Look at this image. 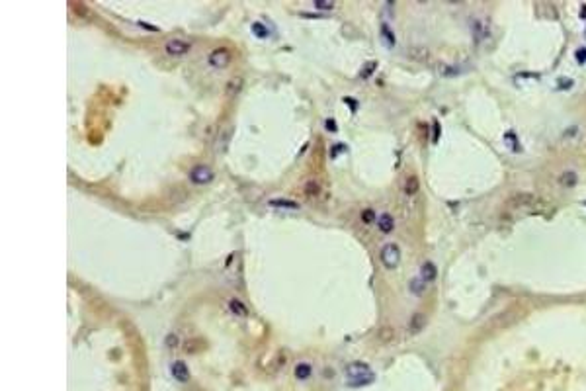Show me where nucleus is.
Instances as JSON below:
<instances>
[{
    "instance_id": "f257e3e1",
    "label": "nucleus",
    "mask_w": 586,
    "mask_h": 391,
    "mask_svg": "<svg viewBox=\"0 0 586 391\" xmlns=\"http://www.w3.org/2000/svg\"><path fill=\"white\" fill-rule=\"evenodd\" d=\"M373 379L375 373L366 362H352L344 368V381L348 387H366Z\"/></svg>"
},
{
    "instance_id": "f03ea898",
    "label": "nucleus",
    "mask_w": 586,
    "mask_h": 391,
    "mask_svg": "<svg viewBox=\"0 0 586 391\" xmlns=\"http://www.w3.org/2000/svg\"><path fill=\"white\" fill-rule=\"evenodd\" d=\"M379 258H381V262H383L385 268H389V270L397 268L399 262H401V248H399V244L385 242L381 246V250H379Z\"/></svg>"
},
{
    "instance_id": "7ed1b4c3",
    "label": "nucleus",
    "mask_w": 586,
    "mask_h": 391,
    "mask_svg": "<svg viewBox=\"0 0 586 391\" xmlns=\"http://www.w3.org/2000/svg\"><path fill=\"white\" fill-rule=\"evenodd\" d=\"M192 47H194L192 41L182 39V37H172V39H168V41L165 43V51H166L170 57H182V55L190 53Z\"/></svg>"
},
{
    "instance_id": "20e7f679",
    "label": "nucleus",
    "mask_w": 586,
    "mask_h": 391,
    "mask_svg": "<svg viewBox=\"0 0 586 391\" xmlns=\"http://www.w3.org/2000/svg\"><path fill=\"white\" fill-rule=\"evenodd\" d=\"M213 178H215V172H213V168L207 167V165H196V167L190 170V180H192L194 184H198V186H205V184H209Z\"/></svg>"
},
{
    "instance_id": "39448f33",
    "label": "nucleus",
    "mask_w": 586,
    "mask_h": 391,
    "mask_svg": "<svg viewBox=\"0 0 586 391\" xmlns=\"http://www.w3.org/2000/svg\"><path fill=\"white\" fill-rule=\"evenodd\" d=\"M207 63L213 69H223L231 63V51L227 47H215L209 55H207Z\"/></svg>"
},
{
    "instance_id": "423d86ee",
    "label": "nucleus",
    "mask_w": 586,
    "mask_h": 391,
    "mask_svg": "<svg viewBox=\"0 0 586 391\" xmlns=\"http://www.w3.org/2000/svg\"><path fill=\"white\" fill-rule=\"evenodd\" d=\"M489 36H491V26H489V22H487V20H481V18L473 20V37H475V41H477V43H483L485 39H489Z\"/></svg>"
},
{
    "instance_id": "0eeeda50",
    "label": "nucleus",
    "mask_w": 586,
    "mask_h": 391,
    "mask_svg": "<svg viewBox=\"0 0 586 391\" xmlns=\"http://www.w3.org/2000/svg\"><path fill=\"white\" fill-rule=\"evenodd\" d=\"M535 202H537V198L531 192H518V194L510 196V200H508V204L514 205V207H530Z\"/></svg>"
},
{
    "instance_id": "6e6552de",
    "label": "nucleus",
    "mask_w": 586,
    "mask_h": 391,
    "mask_svg": "<svg viewBox=\"0 0 586 391\" xmlns=\"http://www.w3.org/2000/svg\"><path fill=\"white\" fill-rule=\"evenodd\" d=\"M170 373H172V377H174L176 381H180V383H186V381L190 379V368H188V364H186V362H182V360H176V362H172V366H170Z\"/></svg>"
},
{
    "instance_id": "1a4fd4ad",
    "label": "nucleus",
    "mask_w": 586,
    "mask_h": 391,
    "mask_svg": "<svg viewBox=\"0 0 586 391\" xmlns=\"http://www.w3.org/2000/svg\"><path fill=\"white\" fill-rule=\"evenodd\" d=\"M424 327H426V315H424L422 311L412 313L410 319H408V333H410V335H418Z\"/></svg>"
},
{
    "instance_id": "9d476101",
    "label": "nucleus",
    "mask_w": 586,
    "mask_h": 391,
    "mask_svg": "<svg viewBox=\"0 0 586 391\" xmlns=\"http://www.w3.org/2000/svg\"><path fill=\"white\" fill-rule=\"evenodd\" d=\"M420 278H422L426 284H432V282L438 278V268H436V264L430 262V260H426V262L420 266Z\"/></svg>"
},
{
    "instance_id": "9b49d317",
    "label": "nucleus",
    "mask_w": 586,
    "mask_h": 391,
    "mask_svg": "<svg viewBox=\"0 0 586 391\" xmlns=\"http://www.w3.org/2000/svg\"><path fill=\"white\" fill-rule=\"evenodd\" d=\"M559 184L563 188H574L578 184V174L574 170H563L559 176Z\"/></svg>"
},
{
    "instance_id": "f8f14e48",
    "label": "nucleus",
    "mask_w": 586,
    "mask_h": 391,
    "mask_svg": "<svg viewBox=\"0 0 586 391\" xmlns=\"http://www.w3.org/2000/svg\"><path fill=\"white\" fill-rule=\"evenodd\" d=\"M229 311L237 317H248V307L238 299V298H231L229 299Z\"/></svg>"
},
{
    "instance_id": "ddd939ff",
    "label": "nucleus",
    "mask_w": 586,
    "mask_h": 391,
    "mask_svg": "<svg viewBox=\"0 0 586 391\" xmlns=\"http://www.w3.org/2000/svg\"><path fill=\"white\" fill-rule=\"evenodd\" d=\"M293 375H295L299 381L309 379V377L313 375V366H311L309 362H299V364L295 366V370H293Z\"/></svg>"
},
{
    "instance_id": "4468645a",
    "label": "nucleus",
    "mask_w": 586,
    "mask_h": 391,
    "mask_svg": "<svg viewBox=\"0 0 586 391\" xmlns=\"http://www.w3.org/2000/svg\"><path fill=\"white\" fill-rule=\"evenodd\" d=\"M321 192H323V186H321V182L319 180H307L305 184H303V194L307 196V198H317V196H321Z\"/></svg>"
},
{
    "instance_id": "2eb2a0df",
    "label": "nucleus",
    "mask_w": 586,
    "mask_h": 391,
    "mask_svg": "<svg viewBox=\"0 0 586 391\" xmlns=\"http://www.w3.org/2000/svg\"><path fill=\"white\" fill-rule=\"evenodd\" d=\"M377 227H379L381 233H391V231L395 229V219H393V215H391V213L379 215V217H377Z\"/></svg>"
},
{
    "instance_id": "dca6fc26",
    "label": "nucleus",
    "mask_w": 586,
    "mask_h": 391,
    "mask_svg": "<svg viewBox=\"0 0 586 391\" xmlns=\"http://www.w3.org/2000/svg\"><path fill=\"white\" fill-rule=\"evenodd\" d=\"M240 88H242V76H233L225 84V94L227 96H235V94L240 92Z\"/></svg>"
},
{
    "instance_id": "f3484780",
    "label": "nucleus",
    "mask_w": 586,
    "mask_h": 391,
    "mask_svg": "<svg viewBox=\"0 0 586 391\" xmlns=\"http://www.w3.org/2000/svg\"><path fill=\"white\" fill-rule=\"evenodd\" d=\"M403 188H404V194H408V196H414V194L418 192V188H420L418 176H416V174H408V176L404 178V184H403Z\"/></svg>"
},
{
    "instance_id": "a211bd4d",
    "label": "nucleus",
    "mask_w": 586,
    "mask_h": 391,
    "mask_svg": "<svg viewBox=\"0 0 586 391\" xmlns=\"http://www.w3.org/2000/svg\"><path fill=\"white\" fill-rule=\"evenodd\" d=\"M408 57L410 59H414V61H426L428 57H430V53L426 51V47H422V45H412V47H408Z\"/></svg>"
},
{
    "instance_id": "6ab92c4d",
    "label": "nucleus",
    "mask_w": 586,
    "mask_h": 391,
    "mask_svg": "<svg viewBox=\"0 0 586 391\" xmlns=\"http://www.w3.org/2000/svg\"><path fill=\"white\" fill-rule=\"evenodd\" d=\"M426 286H428V284H426L420 276H418V278H412V280L408 282V290H410L414 296H422L424 290H426Z\"/></svg>"
},
{
    "instance_id": "aec40b11",
    "label": "nucleus",
    "mask_w": 586,
    "mask_h": 391,
    "mask_svg": "<svg viewBox=\"0 0 586 391\" xmlns=\"http://www.w3.org/2000/svg\"><path fill=\"white\" fill-rule=\"evenodd\" d=\"M272 207H283V209H299L301 205L293 200H270Z\"/></svg>"
},
{
    "instance_id": "412c9836",
    "label": "nucleus",
    "mask_w": 586,
    "mask_h": 391,
    "mask_svg": "<svg viewBox=\"0 0 586 391\" xmlns=\"http://www.w3.org/2000/svg\"><path fill=\"white\" fill-rule=\"evenodd\" d=\"M438 73H440V76L450 78V76H456L459 73V69H456V67H452L448 63H438Z\"/></svg>"
},
{
    "instance_id": "4be33fe9",
    "label": "nucleus",
    "mask_w": 586,
    "mask_h": 391,
    "mask_svg": "<svg viewBox=\"0 0 586 391\" xmlns=\"http://www.w3.org/2000/svg\"><path fill=\"white\" fill-rule=\"evenodd\" d=\"M360 219H362L364 225H371L373 221H377V215H375V211H373L371 207H367V209H364V211L360 213Z\"/></svg>"
},
{
    "instance_id": "5701e85b",
    "label": "nucleus",
    "mask_w": 586,
    "mask_h": 391,
    "mask_svg": "<svg viewBox=\"0 0 586 391\" xmlns=\"http://www.w3.org/2000/svg\"><path fill=\"white\" fill-rule=\"evenodd\" d=\"M375 67H377V63H375V61H369V65H366V67L360 71V78H366V74L369 76V74L375 71Z\"/></svg>"
},
{
    "instance_id": "b1692460",
    "label": "nucleus",
    "mask_w": 586,
    "mask_h": 391,
    "mask_svg": "<svg viewBox=\"0 0 586 391\" xmlns=\"http://www.w3.org/2000/svg\"><path fill=\"white\" fill-rule=\"evenodd\" d=\"M379 338H381L383 342H389V340L393 338V329H391V327H383V329L379 331Z\"/></svg>"
},
{
    "instance_id": "393cba45",
    "label": "nucleus",
    "mask_w": 586,
    "mask_h": 391,
    "mask_svg": "<svg viewBox=\"0 0 586 391\" xmlns=\"http://www.w3.org/2000/svg\"><path fill=\"white\" fill-rule=\"evenodd\" d=\"M252 32H254L256 36H260V37H266V36H268V30H266L260 22H254V24H252Z\"/></svg>"
},
{
    "instance_id": "a878e982",
    "label": "nucleus",
    "mask_w": 586,
    "mask_h": 391,
    "mask_svg": "<svg viewBox=\"0 0 586 391\" xmlns=\"http://www.w3.org/2000/svg\"><path fill=\"white\" fill-rule=\"evenodd\" d=\"M165 344H166V348H176V346L180 344V340L176 338V335H168V336L165 338Z\"/></svg>"
},
{
    "instance_id": "bb28decb",
    "label": "nucleus",
    "mask_w": 586,
    "mask_h": 391,
    "mask_svg": "<svg viewBox=\"0 0 586 391\" xmlns=\"http://www.w3.org/2000/svg\"><path fill=\"white\" fill-rule=\"evenodd\" d=\"M315 8H319V10H332V8H334V2H321V0H317V2H315Z\"/></svg>"
},
{
    "instance_id": "cd10ccee",
    "label": "nucleus",
    "mask_w": 586,
    "mask_h": 391,
    "mask_svg": "<svg viewBox=\"0 0 586 391\" xmlns=\"http://www.w3.org/2000/svg\"><path fill=\"white\" fill-rule=\"evenodd\" d=\"M285 356H287V354H285V350H281V352L275 356V368H281V366L285 364Z\"/></svg>"
},
{
    "instance_id": "c85d7f7f",
    "label": "nucleus",
    "mask_w": 586,
    "mask_h": 391,
    "mask_svg": "<svg viewBox=\"0 0 586 391\" xmlns=\"http://www.w3.org/2000/svg\"><path fill=\"white\" fill-rule=\"evenodd\" d=\"M381 34L389 39V43H393L395 41V37H393V34H391V30H389V26H381Z\"/></svg>"
},
{
    "instance_id": "c756f323",
    "label": "nucleus",
    "mask_w": 586,
    "mask_h": 391,
    "mask_svg": "<svg viewBox=\"0 0 586 391\" xmlns=\"http://www.w3.org/2000/svg\"><path fill=\"white\" fill-rule=\"evenodd\" d=\"M327 129H329V131H336V125H334L332 119H327Z\"/></svg>"
},
{
    "instance_id": "7c9ffc66",
    "label": "nucleus",
    "mask_w": 586,
    "mask_h": 391,
    "mask_svg": "<svg viewBox=\"0 0 586 391\" xmlns=\"http://www.w3.org/2000/svg\"><path fill=\"white\" fill-rule=\"evenodd\" d=\"M576 59H578V61H584V59H586V49L576 51Z\"/></svg>"
},
{
    "instance_id": "2f4dec72",
    "label": "nucleus",
    "mask_w": 586,
    "mask_h": 391,
    "mask_svg": "<svg viewBox=\"0 0 586 391\" xmlns=\"http://www.w3.org/2000/svg\"><path fill=\"white\" fill-rule=\"evenodd\" d=\"M584 205H586V202H584Z\"/></svg>"
}]
</instances>
